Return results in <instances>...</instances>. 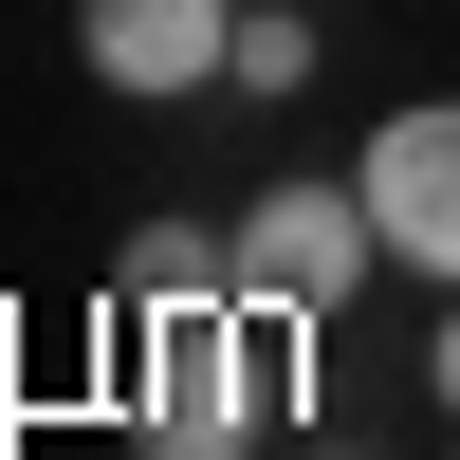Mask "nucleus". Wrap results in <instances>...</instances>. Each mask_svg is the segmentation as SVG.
Segmentation results:
<instances>
[{
	"instance_id": "obj_1",
	"label": "nucleus",
	"mask_w": 460,
	"mask_h": 460,
	"mask_svg": "<svg viewBox=\"0 0 460 460\" xmlns=\"http://www.w3.org/2000/svg\"><path fill=\"white\" fill-rule=\"evenodd\" d=\"M129 387H147V460H277L295 314H258V295H203V314H147V332H129Z\"/></svg>"
},
{
	"instance_id": "obj_2",
	"label": "nucleus",
	"mask_w": 460,
	"mask_h": 460,
	"mask_svg": "<svg viewBox=\"0 0 460 460\" xmlns=\"http://www.w3.org/2000/svg\"><path fill=\"white\" fill-rule=\"evenodd\" d=\"M240 295L258 314H295V332H332L350 314V277L387 258V221H368V184H240Z\"/></svg>"
},
{
	"instance_id": "obj_3",
	"label": "nucleus",
	"mask_w": 460,
	"mask_h": 460,
	"mask_svg": "<svg viewBox=\"0 0 460 460\" xmlns=\"http://www.w3.org/2000/svg\"><path fill=\"white\" fill-rule=\"evenodd\" d=\"M74 56H93V93H129V111L221 93V74H240V0H74Z\"/></svg>"
},
{
	"instance_id": "obj_4",
	"label": "nucleus",
	"mask_w": 460,
	"mask_h": 460,
	"mask_svg": "<svg viewBox=\"0 0 460 460\" xmlns=\"http://www.w3.org/2000/svg\"><path fill=\"white\" fill-rule=\"evenodd\" d=\"M350 184H368V221H387V258H405V277H442V295H460V93L387 111Z\"/></svg>"
},
{
	"instance_id": "obj_5",
	"label": "nucleus",
	"mask_w": 460,
	"mask_h": 460,
	"mask_svg": "<svg viewBox=\"0 0 460 460\" xmlns=\"http://www.w3.org/2000/svg\"><path fill=\"white\" fill-rule=\"evenodd\" d=\"M203 295H240V240H203V221H147L129 258H111V314H203Z\"/></svg>"
},
{
	"instance_id": "obj_6",
	"label": "nucleus",
	"mask_w": 460,
	"mask_h": 460,
	"mask_svg": "<svg viewBox=\"0 0 460 460\" xmlns=\"http://www.w3.org/2000/svg\"><path fill=\"white\" fill-rule=\"evenodd\" d=\"M240 93H314V19L295 0H240Z\"/></svg>"
},
{
	"instance_id": "obj_7",
	"label": "nucleus",
	"mask_w": 460,
	"mask_h": 460,
	"mask_svg": "<svg viewBox=\"0 0 460 460\" xmlns=\"http://www.w3.org/2000/svg\"><path fill=\"white\" fill-rule=\"evenodd\" d=\"M424 387H442V405H460V295H442V350H424Z\"/></svg>"
},
{
	"instance_id": "obj_8",
	"label": "nucleus",
	"mask_w": 460,
	"mask_h": 460,
	"mask_svg": "<svg viewBox=\"0 0 460 460\" xmlns=\"http://www.w3.org/2000/svg\"><path fill=\"white\" fill-rule=\"evenodd\" d=\"M277 460H350V442H277Z\"/></svg>"
}]
</instances>
